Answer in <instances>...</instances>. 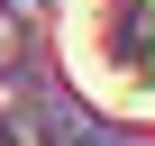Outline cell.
Wrapping results in <instances>:
<instances>
[{"label":"cell","instance_id":"1","mask_svg":"<svg viewBox=\"0 0 155 146\" xmlns=\"http://www.w3.org/2000/svg\"><path fill=\"white\" fill-rule=\"evenodd\" d=\"M64 64L101 110L155 119V0H64Z\"/></svg>","mask_w":155,"mask_h":146}]
</instances>
